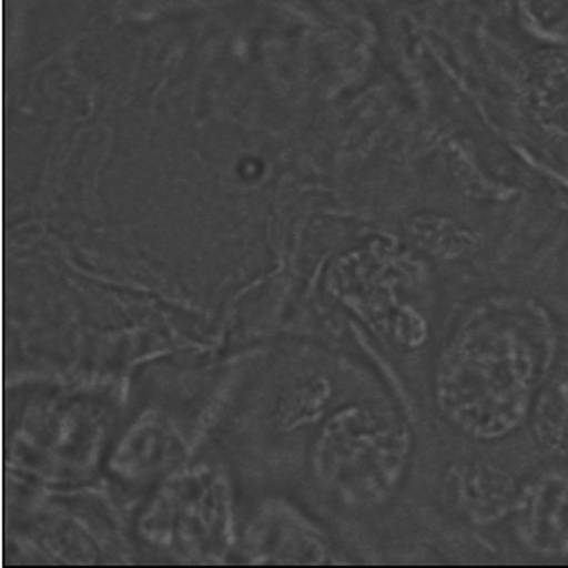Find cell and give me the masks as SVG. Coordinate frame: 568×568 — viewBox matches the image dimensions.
Returning a JSON list of instances; mask_svg holds the SVG:
<instances>
[{
    "label": "cell",
    "mask_w": 568,
    "mask_h": 568,
    "mask_svg": "<svg viewBox=\"0 0 568 568\" xmlns=\"http://www.w3.org/2000/svg\"><path fill=\"white\" fill-rule=\"evenodd\" d=\"M551 334L542 316L478 312L447 343L436 367V403L463 434L498 440L529 420L547 376Z\"/></svg>",
    "instance_id": "6da1fadb"
},
{
    "label": "cell",
    "mask_w": 568,
    "mask_h": 568,
    "mask_svg": "<svg viewBox=\"0 0 568 568\" xmlns=\"http://www.w3.org/2000/svg\"><path fill=\"white\" fill-rule=\"evenodd\" d=\"M409 456V429L394 412L352 405L323 427L314 449V471L343 503L376 507L396 494Z\"/></svg>",
    "instance_id": "7a4b0ae2"
},
{
    "label": "cell",
    "mask_w": 568,
    "mask_h": 568,
    "mask_svg": "<svg viewBox=\"0 0 568 568\" xmlns=\"http://www.w3.org/2000/svg\"><path fill=\"white\" fill-rule=\"evenodd\" d=\"M153 547L189 562H217L231 542V491L213 467L175 474L140 520Z\"/></svg>",
    "instance_id": "3957f363"
},
{
    "label": "cell",
    "mask_w": 568,
    "mask_h": 568,
    "mask_svg": "<svg viewBox=\"0 0 568 568\" xmlns=\"http://www.w3.org/2000/svg\"><path fill=\"white\" fill-rule=\"evenodd\" d=\"M518 542L542 558H568V467H547L520 485L514 507Z\"/></svg>",
    "instance_id": "277c9868"
},
{
    "label": "cell",
    "mask_w": 568,
    "mask_h": 568,
    "mask_svg": "<svg viewBox=\"0 0 568 568\" xmlns=\"http://www.w3.org/2000/svg\"><path fill=\"white\" fill-rule=\"evenodd\" d=\"M251 562L321 565L327 549L321 534L284 503H268L248 529Z\"/></svg>",
    "instance_id": "5b68a950"
},
{
    "label": "cell",
    "mask_w": 568,
    "mask_h": 568,
    "mask_svg": "<svg viewBox=\"0 0 568 568\" xmlns=\"http://www.w3.org/2000/svg\"><path fill=\"white\" fill-rule=\"evenodd\" d=\"M523 95L542 129L568 138V47L540 49L527 60Z\"/></svg>",
    "instance_id": "8992f818"
},
{
    "label": "cell",
    "mask_w": 568,
    "mask_h": 568,
    "mask_svg": "<svg viewBox=\"0 0 568 568\" xmlns=\"http://www.w3.org/2000/svg\"><path fill=\"white\" fill-rule=\"evenodd\" d=\"M184 452L175 429L158 416H144L124 436L111 458V469L126 480H151L178 465Z\"/></svg>",
    "instance_id": "52a82bcc"
},
{
    "label": "cell",
    "mask_w": 568,
    "mask_h": 568,
    "mask_svg": "<svg viewBox=\"0 0 568 568\" xmlns=\"http://www.w3.org/2000/svg\"><path fill=\"white\" fill-rule=\"evenodd\" d=\"M456 494L469 518L476 523H496L514 514L520 483L500 469L476 465L460 469V476L456 478Z\"/></svg>",
    "instance_id": "ba28073f"
},
{
    "label": "cell",
    "mask_w": 568,
    "mask_h": 568,
    "mask_svg": "<svg viewBox=\"0 0 568 568\" xmlns=\"http://www.w3.org/2000/svg\"><path fill=\"white\" fill-rule=\"evenodd\" d=\"M529 425L547 454L568 460V356L547 372L536 394Z\"/></svg>",
    "instance_id": "9c48e42d"
},
{
    "label": "cell",
    "mask_w": 568,
    "mask_h": 568,
    "mask_svg": "<svg viewBox=\"0 0 568 568\" xmlns=\"http://www.w3.org/2000/svg\"><path fill=\"white\" fill-rule=\"evenodd\" d=\"M327 398H329V385L323 378L303 381L292 389H287L277 412V420L282 429L290 432L301 425L314 423L323 414Z\"/></svg>",
    "instance_id": "30bf717a"
}]
</instances>
